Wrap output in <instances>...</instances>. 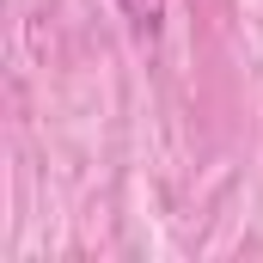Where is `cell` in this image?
<instances>
[{
	"label": "cell",
	"instance_id": "cell-1",
	"mask_svg": "<svg viewBox=\"0 0 263 263\" xmlns=\"http://www.w3.org/2000/svg\"><path fill=\"white\" fill-rule=\"evenodd\" d=\"M117 6H123V18H129L135 37H147V43L159 37V25H165V0H117Z\"/></svg>",
	"mask_w": 263,
	"mask_h": 263
}]
</instances>
